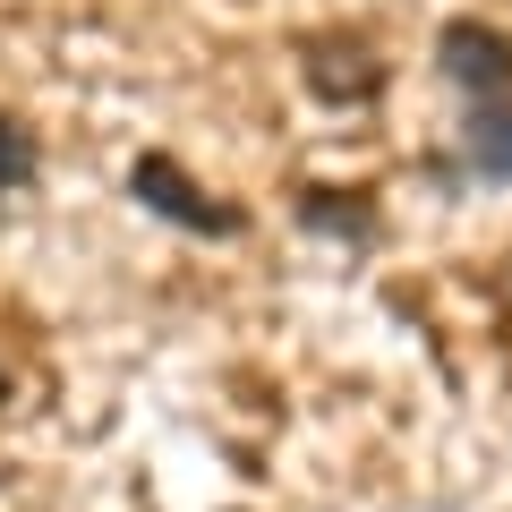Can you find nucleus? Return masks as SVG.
I'll return each mask as SVG.
<instances>
[{
	"label": "nucleus",
	"instance_id": "nucleus-2",
	"mask_svg": "<svg viewBox=\"0 0 512 512\" xmlns=\"http://www.w3.org/2000/svg\"><path fill=\"white\" fill-rule=\"evenodd\" d=\"M444 77H453L478 111L512 103V43L495 35V26H444Z\"/></svg>",
	"mask_w": 512,
	"mask_h": 512
},
{
	"label": "nucleus",
	"instance_id": "nucleus-3",
	"mask_svg": "<svg viewBox=\"0 0 512 512\" xmlns=\"http://www.w3.org/2000/svg\"><path fill=\"white\" fill-rule=\"evenodd\" d=\"M461 146H470V163L487 171V180H512V103H487V111H470Z\"/></svg>",
	"mask_w": 512,
	"mask_h": 512
},
{
	"label": "nucleus",
	"instance_id": "nucleus-4",
	"mask_svg": "<svg viewBox=\"0 0 512 512\" xmlns=\"http://www.w3.org/2000/svg\"><path fill=\"white\" fill-rule=\"evenodd\" d=\"M26 171H35V146H26L18 128L0 120V188H18V180H26Z\"/></svg>",
	"mask_w": 512,
	"mask_h": 512
},
{
	"label": "nucleus",
	"instance_id": "nucleus-1",
	"mask_svg": "<svg viewBox=\"0 0 512 512\" xmlns=\"http://www.w3.org/2000/svg\"><path fill=\"white\" fill-rule=\"evenodd\" d=\"M128 188H137V197H146V205H154L163 222H188V231H205V239L239 231V214H231V205H214V197H205V188L188 180L180 163H171V154H137V171H128Z\"/></svg>",
	"mask_w": 512,
	"mask_h": 512
}]
</instances>
